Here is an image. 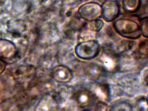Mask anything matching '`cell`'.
<instances>
[{"label": "cell", "instance_id": "cell-10", "mask_svg": "<svg viewBox=\"0 0 148 111\" xmlns=\"http://www.w3.org/2000/svg\"><path fill=\"white\" fill-rule=\"evenodd\" d=\"M96 98H98L102 101H106L109 98V90L106 85L101 84H96L92 91Z\"/></svg>", "mask_w": 148, "mask_h": 111}, {"label": "cell", "instance_id": "cell-9", "mask_svg": "<svg viewBox=\"0 0 148 111\" xmlns=\"http://www.w3.org/2000/svg\"><path fill=\"white\" fill-rule=\"evenodd\" d=\"M57 103L55 100L50 95H45L39 101L35 108L36 111L55 110Z\"/></svg>", "mask_w": 148, "mask_h": 111}, {"label": "cell", "instance_id": "cell-3", "mask_svg": "<svg viewBox=\"0 0 148 111\" xmlns=\"http://www.w3.org/2000/svg\"><path fill=\"white\" fill-rule=\"evenodd\" d=\"M78 13L83 19L90 21L99 19L101 16L102 7L97 3H88L79 7Z\"/></svg>", "mask_w": 148, "mask_h": 111}, {"label": "cell", "instance_id": "cell-2", "mask_svg": "<svg viewBox=\"0 0 148 111\" xmlns=\"http://www.w3.org/2000/svg\"><path fill=\"white\" fill-rule=\"evenodd\" d=\"M100 45L96 40H90L81 42L76 45L75 53L79 59L90 60L96 58L99 53Z\"/></svg>", "mask_w": 148, "mask_h": 111}, {"label": "cell", "instance_id": "cell-13", "mask_svg": "<svg viewBox=\"0 0 148 111\" xmlns=\"http://www.w3.org/2000/svg\"><path fill=\"white\" fill-rule=\"evenodd\" d=\"M104 25V23L102 20L96 19L93 21H89L87 25V28L90 31L93 32H99L100 31Z\"/></svg>", "mask_w": 148, "mask_h": 111}, {"label": "cell", "instance_id": "cell-5", "mask_svg": "<svg viewBox=\"0 0 148 111\" xmlns=\"http://www.w3.org/2000/svg\"><path fill=\"white\" fill-rule=\"evenodd\" d=\"M51 75L55 81L59 83H66L73 78V74L69 68L64 65L55 66L52 69Z\"/></svg>", "mask_w": 148, "mask_h": 111}, {"label": "cell", "instance_id": "cell-7", "mask_svg": "<svg viewBox=\"0 0 148 111\" xmlns=\"http://www.w3.org/2000/svg\"><path fill=\"white\" fill-rule=\"evenodd\" d=\"M18 54L15 44L9 40L0 38V59L10 60L14 58Z\"/></svg>", "mask_w": 148, "mask_h": 111}, {"label": "cell", "instance_id": "cell-12", "mask_svg": "<svg viewBox=\"0 0 148 111\" xmlns=\"http://www.w3.org/2000/svg\"><path fill=\"white\" fill-rule=\"evenodd\" d=\"M112 110L114 111H131L132 107L130 103L126 101H121L115 104H113L112 106Z\"/></svg>", "mask_w": 148, "mask_h": 111}, {"label": "cell", "instance_id": "cell-16", "mask_svg": "<svg viewBox=\"0 0 148 111\" xmlns=\"http://www.w3.org/2000/svg\"><path fill=\"white\" fill-rule=\"evenodd\" d=\"M6 67L5 62L2 59H0V74L3 73Z\"/></svg>", "mask_w": 148, "mask_h": 111}, {"label": "cell", "instance_id": "cell-4", "mask_svg": "<svg viewBox=\"0 0 148 111\" xmlns=\"http://www.w3.org/2000/svg\"><path fill=\"white\" fill-rule=\"evenodd\" d=\"M101 7L102 15L106 21H114L119 15L120 7L116 0H106Z\"/></svg>", "mask_w": 148, "mask_h": 111}, {"label": "cell", "instance_id": "cell-1", "mask_svg": "<svg viewBox=\"0 0 148 111\" xmlns=\"http://www.w3.org/2000/svg\"><path fill=\"white\" fill-rule=\"evenodd\" d=\"M113 27L117 33L124 38L136 40L141 36L140 26L130 19L120 18L114 22Z\"/></svg>", "mask_w": 148, "mask_h": 111}, {"label": "cell", "instance_id": "cell-14", "mask_svg": "<svg viewBox=\"0 0 148 111\" xmlns=\"http://www.w3.org/2000/svg\"><path fill=\"white\" fill-rule=\"evenodd\" d=\"M136 108L137 110L139 111H147L148 110V102L147 98L142 97L139 98L136 101Z\"/></svg>", "mask_w": 148, "mask_h": 111}, {"label": "cell", "instance_id": "cell-6", "mask_svg": "<svg viewBox=\"0 0 148 111\" xmlns=\"http://www.w3.org/2000/svg\"><path fill=\"white\" fill-rule=\"evenodd\" d=\"M75 101L79 107L88 108L93 106L96 98L91 91L85 88L78 90L75 94Z\"/></svg>", "mask_w": 148, "mask_h": 111}, {"label": "cell", "instance_id": "cell-15", "mask_svg": "<svg viewBox=\"0 0 148 111\" xmlns=\"http://www.w3.org/2000/svg\"><path fill=\"white\" fill-rule=\"evenodd\" d=\"M148 17H145L141 21L140 26L141 34L146 38H148Z\"/></svg>", "mask_w": 148, "mask_h": 111}, {"label": "cell", "instance_id": "cell-8", "mask_svg": "<svg viewBox=\"0 0 148 111\" xmlns=\"http://www.w3.org/2000/svg\"><path fill=\"white\" fill-rule=\"evenodd\" d=\"M86 76L90 80L96 81L99 79L103 73V68L97 63H86L84 67Z\"/></svg>", "mask_w": 148, "mask_h": 111}, {"label": "cell", "instance_id": "cell-11", "mask_svg": "<svg viewBox=\"0 0 148 111\" xmlns=\"http://www.w3.org/2000/svg\"><path fill=\"white\" fill-rule=\"evenodd\" d=\"M122 5L125 11L130 13L137 11L141 5V0H122Z\"/></svg>", "mask_w": 148, "mask_h": 111}]
</instances>
